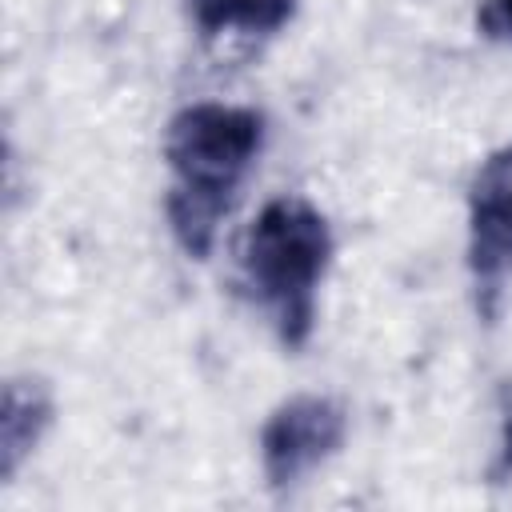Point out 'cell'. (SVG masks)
Segmentation results:
<instances>
[{
	"mask_svg": "<svg viewBox=\"0 0 512 512\" xmlns=\"http://www.w3.org/2000/svg\"><path fill=\"white\" fill-rule=\"evenodd\" d=\"M264 148V116L256 108L200 100L180 108L164 132V160L172 188L164 196L176 244L204 260L220 220L232 212L244 176Z\"/></svg>",
	"mask_w": 512,
	"mask_h": 512,
	"instance_id": "6da1fadb",
	"label": "cell"
},
{
	"mask_svg": "<svg viewBox=\"0 0 512 512\" xmlns=\"http://www.w3.org/2000/svg\"><path fill=\"white\" fill-rule=\"evenodd\" d=\"M332 260V228L304 196H276L248 224L240 272L252 300L272 316L284 348H304L316 324V288Z\"/></svg>",
	"mask_w": 512,
	"mask_h": 512,
	"instance_id": "7a4b0ae2",
	"label": "cell"
},
{
	"mask_svg": "<svg viewBox=\"0 0 512 512\" xmlns=\"http://www.w3.org/2000/svg\"><path fill=\"white\" fill-rule=\"evenodd\" d=\"M468 272L480 316H496L512 276V144L496 148L468 188Z\"/></svg>",
	"mask_w": 512,
	"mask_h": 512,
	"instance_id": "3957f363",
	"label": "cell"
},
{
	"mask_svg": "<svg viewBox=\"0 0 512 512\" xmlns=\"http://www.w3.org/2000/svg\"><path fill=\"white\" fill-rule=\"evenodd\" d=\"M348 432V412L332 396L284 400L260 432V464L272 488H296L320 464H328Z\"/></svg>",
	"mask_w": 512,
	"mask_h": 512,
	"instance_id": "277c9868",
	"label": "cell"
},
{
	"mask_svg": "<svg viewBox=\"0 0 512 512\" xmlns=\"http://www.w3.org/2000/svg\"><path fill=\"white\" fill-rule=\"evenodd\" d=\"M52 424V396L40 380H8L0 404V476L12 480Z\"/></svg>",
	"mask_w": 512,
	"mask_h": 512,
	"instance_id": "5b68a950",
	"label": "cell"
},
{
	"mask_svg": "<svg viewBox=\"0 0 512 512\" xmlns=\"http://www.w3.org/2000/svg\"><path fill=\"white\" fill-rule=\"evenodd\" d=\"M188 16L204 40L272 36L296 16V0H188Z\"/></svg>",
	"mask_w": 512,
	"mask_h": 512,
	"instance_id": "8992f818",
	"label": "cell"
},
{
	"mask_svg": "<svg viewBox=\"0 0 512 512\" xmlns=\"http://www.w3.org/2000/svg\"><path fill=\"white\" fill-rule=\"evenodd\" d=\"M476 28L488 40H512V0H484L476 12Z\"/></svg>",
	"mask_w": 512,
	"mask_h": 512,
	"instance_id": "52a82bcc",
	"label": "cell"
},
{
	"mask_svg": "<svg viewBox=\"0 0 512 512\" xmlns=\"http://www.w3.org/2000/svg\"><path fill=\"white\" fill-rule=\"evenodd\" d=\"M504 476H512V412L504 416V448L492 464V480H504Z\"/></svg>",
	"mask_w": 512,
	"mask_h": 512,
	"instance_id": "ba28073f",
	"label": "cell"
}]
</instances>
